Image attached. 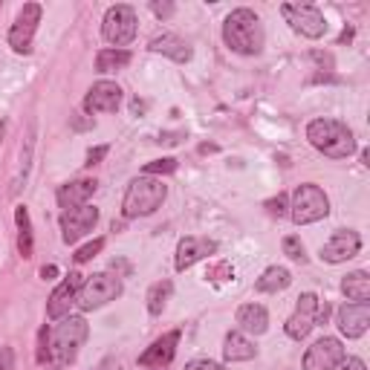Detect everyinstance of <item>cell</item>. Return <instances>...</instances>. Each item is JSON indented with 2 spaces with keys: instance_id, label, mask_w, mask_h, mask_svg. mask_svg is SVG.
<instances>
[{
  "instance_id": "obj_1",
  "label": "cell",
  "mask_w": 370,
  "mask_h": 370,
  "mask_svg": "<svg viewBox=\"0 0 370 370\" xmlns=\"http://www.w3.org/2000/svg\"><path fill=\"white\" fill-rule=\"evenodd\" d=\"M223 41L238 56H260L263 50V23L252 9H235L223 21Z\"/></svg>"
},
{
  "instance_id": "obj_2",
  "label": "cell",
  "mask_w": 370,
  "mask_h": 370,
  "mask_svg": "<svg viewBox=\"0 0 370 370\" xmlns=\"http://www.w3.org/2000/svg\"><path fill=\"white\" fill-rule=\"evenodd\" d=\"M307 139L315 151L330 159H347L356 151L353 130L339 119H312L307 125Z\"/></svg>"
},
{
  "instance_id": "obj_3",
  "label": "cell",
  "mask_w": 370,
  "mask_h": 370,
  "mask_svg": "<svg viewBox=\"0 0 370 370\" xmlns=\"http://www.w3.org/2000/svg\"><path fill=\"white\" fill-rule=\"evenodd\" d=\"M168 197V185L159 179V176H136L130 185H127V191H125V200H122V214L127 220L133 217H148L154 214L157 208H162Z\"/></svg>"
},
{
  "instance_id": "obj_4",
  "label": "cell",
  "mask_w": 370,
  "mask_h": 370,
  "mask_svg": "<svg viewBox=\"0 0 370 370\" xmlns=\"http://www.w3.org/2000/svg\"><path fill=\"white\" fill-rule=\"evenodd\" d=\"M87 321L81 315H64L61 324L53 330L50 356H56L58 364H70L78 356V347L87 342Z\"/></svg>"
},
{
  "instance_id": "obj_5",
  "label": "cell",
  "mask_w": 370,
  "mask_h": 370,
  "mask_svg": "<svg viewBox=\"0 0 370 370\" xmlns=\"http://www.w3.org/2000/svg\"><path fill=\"white\" fill-rule=\"evenodd\" d=\"M330 214V200L318 185L304 182L292 194V206H290V217L295 226H307V223H318Z\"/></svg>"
},
{
  "instance_id": "obj_6",
  "label": "cell",
  "mask_w": 370,
  "mask_h": 370,
  "mask_svg": "<svg viewBox=\"0 0 370 370\" xmlns=\"http://www.w3.org/2000/svg\"><path fill=\"white\" fill-rule=\"evenodd\" d=\"M122 295V281L119 275H107V272H99V275H90L87 281L81 284L78 295H75V304L90 312V310H99L110 301H116Z\"/></svg>"
},
{
  "instance_id": "obj_7",
  "label": "cell",
  "mask_w": 370,
  "mask_h": 370,
  "mask_svg": "<svg viewBox=\"0 0 370 370\" xmlns=\"http://www.w3.org/2000/svg\"><path fill=\"white\" fill-rule=\"evenodd\" d=\"M281 15L292 26V32H298L310 41L324 38V32H327V18H324L321 9L312 6V4H284Z\"/></svg>"
},
{
  "instance_id": "obj_8",
  "label": "cell",
  "mask_w": 370,
  "mask_h": 370,
  "mask_svg": "<svg viewBox=\"0 0 370 370\" xmlns=\"http://www.w3.org/2000/svg\"><path fill=\"white\" fill-rule=\"evenodd\" d=\"M136 12H133V6H127V4H116V6H110L107 12H105V21H102V35H105V41L107 43H113V46H127L133 38H136Z\"/></svg>"
},
{
  "instance_id": "obj_9",
  "label": "cell",
  "mask_w": 370,
  "mask_h": 370,
  "mask_svg": "<svg viewBox=\"0 0 370 370\" xmlns=\"http://www.w3.org/2000/svg\"><path fill=\"white\" fill-rule=\"evenodd\" d=\"M41 4H23V9L18 12L12 29H9V46L18 53V56H29L32 53V38L38 32V23H41Z\"/></svg>"
},
{
  "instance_id": "obj_10",
  "label": "cell",
  "mask_w": 370,
  "mask_h": 370,
  "mask_svg": "<svg viewBox=\"0 0 370 370\" xmlns=\"http://www.w3.org/2000/svg\"><path fill=\"white\" fill-rule=\"evenodd\" d=\"M99 223V208L96 206H78L61 214V238L64 243H78L84 235H90Z\"/></svg>"
},
{
  "instance_id": "obj_11",
  "label": "cell",
  "mask_w": 370,
  "mask_h": 370,
  "mask_svg": "<svg viewBox=\"0 0 370 370\" xmlns=\"http://www.w3.org/2000/svg\"><path fill=\"white\" fill-rule=\"evenodd\" d=\"M315 312H318V295L315 292H304L295 304V312L287 318L284 330L292 342H304L310 336V330L315 327Z\"/></svg>"
},
{
  "instance_id": "obj_12",
  "label": "cell",
  "mask_w": 370,
  "mask_h": 370,
  "mask_svg": "<svg viewBox=\"0 0 370 370\" xmlns=\"http://www.w3.org/2000/svg\"><path fill=\"white\" fill-rule=\"evenodd\" d=\"M122 105V87L116 81H96L84 96V113L96 116V113H116Z\"/></svg>"
},
{
  "instance_id": "obj_13",
  "label": "cell",
  "mask_w": 370,
  "mask_h": 370,
  "mask_svg": "<svg viewBox=\"0 0 370 370\" xmlns=\"http://www.w3.org/2000/svg\"><path fill=\"white\" fill-rule=\"evenodd\" d=\"M81 284H84V275H78V272L64 275V281H61V284L53 290V295H50V304H46V315H50L53 321H61L64 315H70V307L75 304V295H78Z\"/></svg>"
},
{
  "instance_id": "obj_14",
  "label": "cell",
  "mask_w": 370,
  "mask_h": 370,
  "mask_svg": "<svg viewBox=\"0 0 370 370\" xmlns=\"http://www.w3.org/2000/svg\"><path fill=\"white\" fill-rule=\"evenodd\" d=\"M359 252H361L359 231H353V228H339L336 235L321 246V260H327V263H344V260L356 258Z\"/></svg>"
},
{
  "instance_id": "obj_15",
  "label": "cell",
  "mask_w": 370,
  "mask_h": 370,
  "mask_svg": "<svg viewBox=\"0 0 370 370\" xmlns=\"http://www.w3.org/2000/svg\"><path fill=\"white\" fill-rule=\"evenodd\" d=\"M344 359V347L339 339L324 336L304 353V370H333Z\"/></svg>"
},
{
  "instance_id": "obj_16",
  "label": "cell",
  "mask_w": 370,
  "mask_h": 370,
  "mask_svg": "<svg viewBox=\"0 0 370 370\" xmlns=\"http://www.w3.org/2000/svg\"><path fill=\"white\" fill-rule=\"evenodd\" d=\"M176 344H179V330H171L165 336H159L142 356H139V367L145 370H165L174 356H176Z\"/></svg>"
},
{
  "instance_id": "obj_17",
  "label": "cell",
  "mask_w": 370,
  "mask_h": 370,
  "mask_svg": "<svg viewBox=\"0 0 370 370\" xmlns=\"http://www.w3.org/2000/svg\"><path fill=\"white\" fill-rule=\"evenodd\" d=\"M214 252H217V243L211 238H194V235L191 238H182L179 246H176L174 266H176V272H185V269H191L197 260H203V258H208Z\"/></svg>"
},
{
  "instance_id": "obj_18",
  "label": "cell",
  "mask_w": 370,
  "mask_h": 370,
  "mask_svg": "<svg viewBox=\"0 0 370 370\" xmlns=\"http://www.w3.org/2000/svg\"><path fill=\"white\" fill-rule=\"evenodd\" d=\"M339 330L347 339H361L370 327V304H344L339 307Z\"/></svg>"
},
{
  "instance_id": "obj_19",
  "label": "cell",
  "mask_w": 370,
  "mask_h": 370,
  "mask_svg": "<svg viewBox=\"0 0 370 370\" xmlns=\"http://www.w3.org/2000/svg\"><path fill=\"white\" fill-rule=\"evenodd\" d=\"M96 189H99L96 179H73V182H67V185H61V189H58V206L64 211L87 206V200L96 194Z\"/></svg>"
},
{
  "instance_id": "obj_20",
  "label": "cell",
  "mask_w": 370,
  "mask_h": 370,
  "mask_svg": "<svg viewBox=\"0 0 370 370\" xmlns=\"http://www.w3.org/2000/svg\"><path fill=\"white\" fill-rule=\"evenodd\" d=\"M148 50H151V53H159V56H168V58L176 61V64L191 61V56H194V50L189 46V41H182L179 35H171V32L157 35V38L148 43Z\"/></svg>"
},
{
  "instance_id": "obj_21",
  "label": "cell",
  "mask_w": 370,
  "mask_h": 370,
  "mask_svg": "<svg viewBox=\"0 0 370 370\" xmlns=\"http://www.w3.org/2000/svg\"><path fill=\"white\" fill-rule=\"evenodd\" d=\"M238 324L243 336H263L269 330V312L260 304H243L238 310Z\"/></svg>"
},
{
  "instance_id": "obj_22",
  "label": "cell",
  "mask_w": 370,
  "mask_h": 370,
  "mask_svg": "<svg viewBox=\"0 0 370 370\" xmlns=\"http://www.w3.org/2000/svg\"><path fill=\"white\" fill-rule=\"evenodd\" d=\"M223 356H226V361H249V359L258 356V347L249 342V336L235 330V333H228L226 342H223Z\"/></svg>"
},
{
  "instance_id": "obj_23",
  "label": "cell",
  "mask_w": 370,
  "mask_h": 370,
  "mask_svg": "<svg viewBox=\"0 0 370 370\" xmlns=\"http://www.w3.org/2000/svg\"><path fill=\"white\" fill-rule=\"evenodd\" d=\"M292 284V275H290V269L287 266H269L260 278H258V292H269V295H275V292H284L287 287Z\"/></svg>"
},
{
  "instance_id": "obj_24",
  "label": "cell",
  "mask_w": 370,
  "mask_h": 370,
  "mask_svg": "<svg viewBox=\"0 0 370 370\" xmlns=\"http://www.w3.org/2000/svg\"><path fill=\"white\" fill-rule=\"evenodd\" d=\"M342 292L353 301V304H367L370 301V275L367 272H350L342 281Z\"/></svg>"
},
{
  "instance_id": "obj_25",
  "label": "cell",
  "mask_w": 370,
  "mask_h": 370,
  "mask_svg": "<svg viewBox=\"0 0 370 370\" xmlns=\"http://www.w3.org/2000/svg\"><path fill=\"white\" fill-rule=\"evenodd\" d=\"M15 223H18V252H21L23 258H32L35 240H32V220H29L26 206H18V208H15Z\"/></svg>"
},
{
  "instance_id": "obj_26",
  "label": "cell",
  "mask_w": 370,
  "mask_h": 370,
  "mask_svg": "<svg viewBox=\"0 0 370 370\" xmlns=\"http://www.w3.org/2000/svg\"><path fill=\"white\" fill-rule=\"evenodd\" d=\"M130 53L127 50H102L96 56V70L99 73H116V70H125L130 64Z\"/></svg>"
},
{
  "instance_id": "obj_27",
  "label": "cell",
  "mask_w": 370,
  "mask_h": 370,
  "mask_svg": "<svg viewBox=\"0 0 370 370\" xmlns=\"http://www.w3.org/2000/svg\"><path fill=\"white\" fill-rule=\"evenodd\" d=\"M171 292H174V284H171V281H159V284H154V287L148 290V312H151V315H159V312L165 310Z\"/></svg>"
},
{
  "instance_id": "obj_28",
  "label": "cell",
  "mask_w": 370,
  "mask_h": 370,
  "mask_svg": "<svg viewBox=\"0 0 370 370\" xmlns=\"http://www.w3.org/2000/svg\"><path fill=\"white\" fill-rule=\"evenodd\" d=\"M142 171H145V176H165V174H174V171H176V159H171V157L154 159V162H148Z\"/></svg>"
},
{
  "instance_id": "obj_29",
  "label": "cell",
  "mask_w": 370,
  "mask_h": 370,
  "mask_svg": "<svg viewBox=\"0 0 370 370\" xmlns=\"http://www.w3.org/2000/svg\"><path fill=\"white\" fill-rule=\"evenodd\" d=\"M105 249V238H96V240H92V243H87V246H81L75 255H73V260L75 263H87V260H92V258H96L99 252Z\"/></svg>"
},
{
  "instance_id": "obj_30",
  "label": "cell",
  "mask_w": 370,
  "mask_h": 370,
  "mask_svg": "<svg viewBox=\"0 0 370 370\" xmlns=\"http://www.w3.org/2000/svg\"><path fill=\"white\" fill-rule=\"evenodd\" d=\"M284 255L287 258H292V260H304L307 255H304V243H301V238H295V235H290V238H284Z\"/></svg>"
},
{
  "instance_id": "obj_31",
  "label": "cell",
  "mask_w": 370,
  "mask_h": 370,
  "mask_svg": "<svg viewBox=\"0 0 370 370\" xmlns=\"http://www.w3.org/2000/svg\"><path fill=\"white\" fill-rule=\"evenodd\" d=\"M287 208H290L287 194H278V197L266 200V211H269V214H275V217H284V214H287Z\"/></svg>"
},
{
  "instance_id": "obj_32",
  "label": "cell",
  "mask_w": 370,
  "mask_h": 370,
  "mask_svg": "<svg viewBox=\"0 0 370 370\" xmlns=\"http://www.w3.org/2000/svg\"><path fill=\"white\" fill-rule=\"evenodd\" d=\"M46 359H50V330H41V336H38V361L43 364Z\"/></svg>"
},
{
  "instance_id": "obj_33",
  "label": "cell",
  "mask_w": 370,
  "mask_h": 370,
  "mask_svg": "<svg viewBox=\"0 0 370 370\" xmlns=\"http://www.w3.org/2000/svg\"><path fill=\"white\" fill-rule=\"evenodd\" d=\"M107 154H110V148H107V145H99V148H90V151H87V162H84V165H87V168H92V165H99V162H102V159H105Z\"/></svg>"
},
{
  "instance_id": "obj_34",
  "label": "cell",
  "mask_w": 370,
  "mask_h": 370,
  "mask_svg": "<svg viewBox=\"0 0 370 370\" xmlns=\"http://www.w3.org/2000/svg\"><path fill=\"white\" fill-rule=\"evenodd\" d=\"M185 370H226V367L217 364V361H211V359H194V361L185 364Z\"/></svg>"
},
{
  "instance_id": "obj_35",
  "label": "cell",
  "mask_w": 370,
  "mask_h": 370,
  "mask_svg": "<svg viewBox=\"0 0 370 370\" xmlns=\"http://www.w3.org/2000/svg\"><path fill=\"white\" fill-rule=\"evenodd\" d=\"M333 370H367V367H364L361 359H356V356H344Z\"/></svg>"
},
{
  "instance_id": "obj_36",
  "label": "cell",
  "mask_w": 370,
  "mask_h": 370,
  "mask_svg": "<svg viewBox=\"0 0 370 370\" xmlns=\"http://www.w3.org/2000/svg\"><path fill=\"white\" fill-rule=\"evenodd\" d=\"M0 370H15V350L0 347Z\"/></svg>"
},
{
  "instance_id": "obj_37",
  "label": "cell",
  "mask_w": 370,
  "mask_h": 370,
  "mask_svg": "<svg viewBox=\"0 0 370 370\" xmlns=\"http://www.w3.org/2000/svg\"><path fill=\"white\" fill-rule=\"evenodd\" d=\"M151 12H154L157 18H171V15H174V4H159V0H154Z\"/></svg>"
},
{
  "instance_id": "obj_38",
  "label": "cell",
  "mask_w": 370,
  "mask_h": 370,
  "mask_svg": "<svg viewBox=\"0 0 370 370\" xmlns=\"http://www.w3.org/2000/svg\"><path fill=\"white\" fill-rule=\"evenodd\" d=\"M56 275H58V266H56V263L41 266V278H43V281H50V278H56Z\"/></svg>"
},
{
  "instance_id": "obj_39",
  "label": "cell",
  "mask_w": 370,
  "mask_h": 370,
  "mask_svg": "<svg viewBox=\"0 0 370 370\" xmlns=\"http://www.w3.org/2000/svg\"><path fill=\"white\" fill-rule=\"evenodd\" d=\"M179 136H182V133H162V136H159V142H165V145H176V142H179Z\"/></svg>"
},
{
  "instance_id": "obj_40",
  "label": "cell",
  "mask_w": 370,
  "mask_h": 370,
  "mask_svg": "<svg viewBox=\"0 0 370 370\" xmlns=\"http://www.w3.org/2000/svg\"><path fill=\"white\" fill-rule=\"evenodd\" d=\"M217 151V145H200V154H214Z\"/></svg>"
},
{
  "instance_id": "obj_41",
  "label": "cell",
  "mask_w": 370,
  "mask_h": 370,
  "mask_svg": "<svg viewBox=\"0 0 370 370\" xmlns=\"http://www.w3.org/2000/svg\"><path fill=\"white\" fill-rule=\"evenodd\" d=\"M350 38H353V32H350V29H344V32H342V38H339V43H344V41H350Z\"/></svg>"
},
{
  "instance_id": "obj_42",
  "label": "cell",
  "mask_w": 370,
  "mask_h": 370,
  "mask_svg": "<svg viewBox=\"0 0 370 370\" xmlns=\"http://www.w3.org/2000/svg\"><path fill=\"white\" fill-rule=\"evenodd\" d=\"M139 110H145V105L139 102V99H133V113H139Z\"/></svg>"
},
{
  "instance_id": "obj_43",
  "label": "cell",
  "mask_w": 370,
  "mask_h": 370,
  "mask_svg": "<svg viewBox=\"0 0 370 370\" xmlns=\"http://www.w3.org/2000/svg\"><path fill=\"white\" fill-rule=\"evenodd\" d=\"M4 130H6V125H4V122H0V136H4Z\"/></svg>"
},
{
  "instance_id": "obj_44",
  "label": "cell",
  "mask_w": 370,
  "mask_h": 370,
  "mask_svg": "<svg viewBox=\"0 0 370 370\" xmlns=\"http://www.w3.org/2000/svg\"><path fill=\"white\" fill-rule=\"evenodd\" d=\"M46 370H61V367H56V364H50V367H46Z\"/></svg>"
}]
</instances>
